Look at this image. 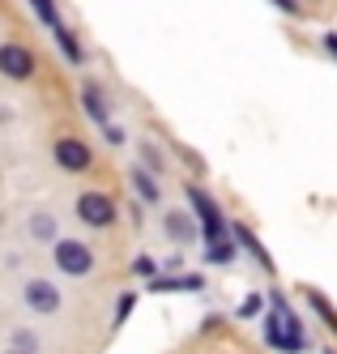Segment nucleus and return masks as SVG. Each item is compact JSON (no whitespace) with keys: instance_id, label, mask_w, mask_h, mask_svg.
<instances>
[{"instance_id":"1","label":"nucleus","mask_w":337,"mask_h":354,"mask_svg":"<svg viewBox=\"0 0 337 354\" xmlns=\"http://www.w3.org/2000/svg\"><path fill=\"white\" fill-rule=\"evenodd\" d=\"M265 299L273 303V312L265 316V342H269L273 350H282V354H303V350H307V337H303L299 316L291 312V303L282 299L277 290H273V295H265Z\"/></svg>"},{"instance_id":"8","label":"nucleus","mask_w":337,"mask_h":354,"mask_svg":"<svg viewBox=\"0 0 337 354\" xmlns=\"http://www.w3.org/2000/svg\"><path fill=\"white\" fill-rule=\"evenodd\" d=\"M230 235H235V243H239V248H248V252H252V257H256V265H261V269H269V273H273V257H269V252H265V243L256 239V235L248 231L244 222H235V226H230Z\"/></svg>"},{"instance_id":"19","label":"nucleus","mask_w":337,"mask_h":354,"mask_svg":"<svg viewBox=\"0 0 337 354\" xmlns=\"http://www.w3.org/2000/svg\"><path fill=\"white\" fill-rule=\"evenodd\" d=\"M39 350V342L26 333V328H17V337H13V354H35Z\"/></svg>"},{"instance_id":"24","label":"nucleus","mask_w":337,"mask_h":354,"mask_svg":"<svg viewBox=\"0 0 337 354\" xmlns=\"http://www.w3.org/2000/svg\"><path fill=\"white\" fill-rule=\"evenodd\" d=\"M9 354H13V350H9Z\"/></svg>"},{"instance_id":"13","label":"nucleus","mask_w":337,"mask_h":354,"mask_svg":"<svg viewBox=\"0 0 337 354\" xmlns=\"http://www.w3.org/2000/svg\"><path fill=\"white\" fill-rule=\"evenodd\" d=\"M30 9H35V17L43 21V26L56 35V30H64V21H60V13H56V0H30Z\"/></svg>"},{"instance_id":"21","label":"nucleus","mask_w":337,"mask_h":354,"mask_svg":"<svg viewBox=\"0 0 337 354\" xmlns=\"http://www.w3.org/2000/svg\"><path fill=\"white\" fill-rule=\"evenodd\" d=\"M102 137H107V141H111V145H120V141H124V133H120V129H116V124H107V129H102Z\"/></svg>"},{"instance_id":"22","label":"nucleus","mask_w":337,"mask_h":354,"mask_svg":"<svg viewBox=\"0 0 337 354\" xmlns=\"http://www.w3.org/2000/svg\"><path fill=\"white\" fill-rule=\"evenodd\" d=\"M273 5H277L282 13H295V9H299V0H273Z\"/></svg>"},{"instance_id":"23","label":"nucleus","mask_w":337,"mask_h":354,"mask_svg":"<svg viewBox=\"0 0 337 354\" xmlns=\"http://www.w3.org/2000/svg\"><path fill=\"white\" fill-rule=\"evenodd\" d=\"M325 47H329V52L337 56V35H325Z\"/></svg>"},{"instance_id":"15","label":"nucleus","mask_w":337,"mask_h":354,"mask_svg":"<svg viewBox=\"0 0 337 354\" xmlns=\"http://www.w3.org/2000/svg\"><path fill=\"white\" fill-rule=\"evenodd\" d=\"M51 39L60 43V52H64V60H69V64H82V43H77V39H73L69 30H56Z\"/></svg>"},{"instance_id":"9","label":"nucleus","mask_w":337,"mask_h":354,"mask_svg":"<svg viewBox=\"0 0 337 354\" xmlns=\"http://www.w3.org/2000/svg\"><path fill=\"white\" fill-rule=\"evenodd\" d=\"M82 107H86V115L98 124V129H107V103H102L98 86H82Z\"/></svg>"},{"instance_id":"6","label":"nucleus","mask_w":337,"mask_h":354,"mask_svg":"<svg viewBox=\"0 0 337 354\" xmlns=\"http://www.w3.org/2000/svg\"><path fill=\"white\" fill-rule=\"evenodd\" d=\"M51 154H56V162H60L64 171H73V175H82V171H90V167H94L90 145H86V141H77V137H60Z\"/></svg>"},{"instance_id":"5","label":"nucleus","mask_w":337,"mask_h":354,"mask_svg":"<svg viewBox=\"0 0 337 354\" xmlns=\"http://www.w3.org/2000/svg\"><path fill=\"white\" fill-rule=\"evenodd\" d=\"M77 218H82L86 226H111L116 222V201L107 192H82L77 196Z\"/></svg>"},{"instance_id":"18","label":"nucleus","mask_w":337,"mask_h":354,"mask_svg":"<svg viewBox=\"0 0 337 354\" xmlns=\"http://www.w3.org/2000/svg\"><path fill=\"white\" fill-rule=\"evenodd\" d=\"M133 308H137V295H120V303H116V328L133 316Z\"/></svg>"},{"instance_id":"12","label":"nucleus","mask_w":337,"mask_h":354,"mask_svg":"<svg viewBox=\"0 0 337 354\" xmlns=\"http://www.w3.org/2000/svg\"><path fill=\"white\" fill-rule=\"evenodd\" d=\"M167 235H171L175 243H188V239L197 235V226H192L188 214H167Z\"/></svg>"},{"instance_id":"17","label":"nucleus","mask_w":337,"mask_h":354,"mask_svg":"<svg viewBox=\"0 0 337 354\" xmlns=\"http://www.w3.org/2000/svg\"><path fill=\"white\" fill-rule=\"evenodd\" d=\"M133 273H137V277H149V282H154V277H158V261H154V257H145V252H141V257L133 261Z\"/></svg>"},{"instance_id":"20","label":"nucleus","mask_w":337,"mask_h":354,"mask_svg":"<svg viewBox=\"0 0 337 354\" xmlns=\"http://www.w3.org/2000/svg\"><path fill=\"white\" fill-rule=\"evenodd\" d=\"M261 308H265V295H248V299L239 303V316H244V320H252Z\"/></svg>"},{"instance_id":"4","label":"nucleus","mask_w":337,"mask_h":354,"mask_svg":"<svg viewBox=\"0 0 337 354\" xmlns=\"http://www.w3.org/2000/svg\"><path fill=\"white\" fill-rule=\"evenodd\" d=\"M56 269L69 277H86L94 269V252L82 239H56Z\"/></svg>"},{"instance_id":"16","label":"nucleus","mask_w":337,"mask_h":354,"mask_svg":"<svg viewBox=\"0 0 337 354\" xmlns=\"http://www.w3.org/2000/svg\"><path fill=\"white\" fill-rule=\"evenodd\" d=\"M30 235L35 239H56V218H51V214H35L30 218Z\"/></svg>"},{"instance_id":"7","label":"nucleus","mask_w":337,"mask_h":354,"mask_svg":"<svg viewBox=\"0 0 337 354\" xmlns=\"http://www.w3.org/2000/svg\"><path fill=\"white\" fill-rule=\"evenodd\" d=\"M26 308L30 312H56L60 308V290L51 286V282H43V277H35V282H26Z\"/></svg>"},{"instance_id":"14","label":"nucleus","mask_w":337,"mask_h":354,"mask_svg":"<svg viewBox=\"0 0 337 354\" xmlns=\"http://www.w3.org/2000/svg\"><path fill=\"white\" fill-rule=\"evenodd\" d=\"M205 261H210V265H230V261H235V239L205 243Z\"/></svg>"},{"instance_id":"3","label":"nucleus","mask_w":337,"mask_h":354,"mask_svg":"<svg viewBox=\"0 0 337 354\" xmlns=\"http://www.w3.org/2000/svg\"><path fill=\"white\" fill-rule=\"evenodd\" d=\"M0 73L13 77V82H30L39 73V56L21 43H0Z\"/></svg>"},{"instance_id":"11","label":"nucleus","mask_w":337,"mask_h":354,"mask_svg":"<svg viewBox=\"0 0 337 354\" xmlns=\"http://www.w3.org/2000/svg\"><path fill=\"white\" fill-rule=\"evenodd\" d=\"M201 273H184V277H154L149 290H201Z\"/></svg>"},{"instance_id":"10","label":"nucleus","mask_w":337,"mask_h":354,"mask_svg":"<svg viewBox=\"0 0 337 354\" xmlns=\"http://www.w3.org/2000/svg\"><path fill=\"white\" fill-rule=\"evenodd\" d=\"M133 188H137V196L145 201V205H158V201H163L158 184H154V175H149L145 167H137V171H133Z\"/></svg>"},{"instance_id":"2","label":"nucleus","mask_w":337,"mask_h":354,"mask_svg":"<svg viewBox=\"0 0 337 354\" xmlns=\"http://www.w3.org/2000/svg\"><path fill=\"white\" fill-rule=\"evenodd\" d=\"M188 205H192V214L201 218V235H205V243H222V239H230V226H226V218H222V209H218V201L205 192V188L188 184Z\"/></svg>"}]
</instances>
